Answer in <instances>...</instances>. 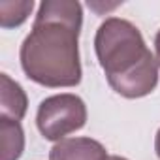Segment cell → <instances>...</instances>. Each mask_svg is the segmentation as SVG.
<instances>
[{"mask_svg": "<svg viewBox=\"0 0 160 160\" xmlns=\"http://www.w3.org/2000/svg\"><path fill=\"white\" fill-rule=\"evenodd\" d=\"M81 27L83 6L77 0H43L19 51L21 68L30 81L49 89L81 83Z\"/></svg>", "mask_w": 160, "mask_h": 160, "instance_id": "cell-1", "label": "cell"}, {"mask_svg": "<svg viewBox=\"0 0 160 160\" xmlns=\"http://www.w3.org/2000/svg\"><path fill=\"white\" fill-rule=\"evenodd\" d=\"M94 51L109 87L124 98H143L158 85V60L136 25L121 17L106 19L94 36Z\"/></svg>", "mask_w": 160, "mask_h": 160, "instance_id": "cell-2", "label": "cell"}, {"mask_svg": "<svg viewBox=\"0 0 160 160\" xmlns=\"http://www.w3.org/2000/svg\"><path fill=\"white\" fill-rule=\"evenodd\" d=\"M87 122L85 102L70 92L53 94L38 106L36 126L47 141L66 139L68 134L81 130Z\"/></svg>", "mask_w": 160, "mask_h": 160, "instance_id": "cell-3", "label": "cell"}, {"mask_svg": "<svg viewBox=\"0 0 160 160\" xmlns=\"http://www.w3.org/2000/svg\"><path fill=\"white\" fill-rule=\"evenodd\" d=\"M49 160H109V154L92 138H66L51 147Z\"/></svg>", "mask_w": 160, "mask_h": 160, "instance_id": "cell-4", "label": "cell"}, {"mask_svg": "<svg viewBox=\"0 0 160 160\" xmlns=\"http://www.w3.org/2000/svg\"><path fill=\"white\" fill-rule=\"evenodd\" d=\"M28 98L23 87L8 73H0V117L10 121H21L27 115Z\"/></svg>", "mask_w": 160, "mask_h": 160, "instance_id": "cell-5", "label": "cell"}, {"mask_svg": "<svg viewBox=\"0 0 160 160\" xmlns=\"http://www.w3.org/2000/svg\"><path fill=\"white\" fill-rule=\"evenodd\" d=\"M0 143L2 160H19L25 151V132L19 121L0 117Z\"/></svg>", "mask_w": 160, "mask_h": 160, "instance_id": "cell-6", "label": "cell"}, {"mask_svg": "<svg viewBox=\"0 0 160 160\" xmlns=\"http://www.w3.org/2000/svg\"><path fill=\"white\" fill-rule=\"evenodd\" d=\"M34 2L32 0H2L0 2V27L2 28H15L21 27L28 15L32 13Z\"/></svg>", "mask_w": 160, "mask_h": 160, "instance_id": "cell-7", "label": "cell"}, {"mask_svg": "<svg viewBox=\"0 0 160 160\" xmlns=\"http://www.w3.org/2000/svg\"><path fill=\"white\" fill-rule=\"evenodd\" d=\"M154 53H156V60H158V66H160V30L154 36Z\"/></svg>", "mask_w": 160, "mask_h": 160, "instance_id": "cell-8", "label": "cell"}, {"mask_svg": "<svg viewBox=\"0 0 160 160\" xmlns=\"http://www.w3.org/2000/svg\"><path fill=\"white\" fill-rule=\"evenodd\" d=\"M154 151H156V156L160 158V128H158L156 138H154Z\"/></svg>", "mask_w": 160, "mask_h": 160, "instance_id": "cell-9", "label": "cell"}, {"mask_svg": "<svg viewBox=\"0 0 160 160\" xmlns=\"http://www.w3.org/2000/svg\"><path fill=\"white\" fill-rule=\"evenodd\" d=\"M109 160H128V158H124V156H117V154H113V156H109Z\"/></svg>", "mask_w": 160, "mask_h": 160, "instance_id": "cell-10", "label": "cell"}]
</instances>
